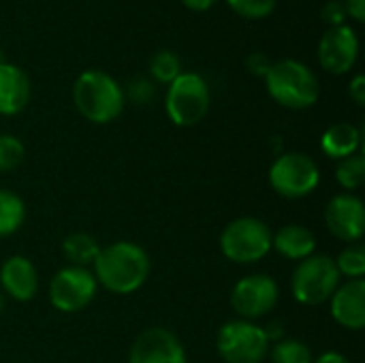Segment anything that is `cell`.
<instances>
[{"label": "cell", "instance_id": "1", "mask_svg": "<svg viewBox=\"0 0 365 363\" xmlns=\"http://www.w3.org/2000/svg\"><path fill=\"white\" fill-rule=\"evenodd\" d=\"M94 278L113 295H130L139 291L150 276V257L135 242H113L101 248L94 259Z\"/></svg>", "mask_w": 365, "mask_h": 363}, {"label": "cell", "instance_id": "2", "mask_svg": "<svg viewBox=\"0 0 365 363\" xmlns=\"http://www.w3.org/2000/svg\"><path fill=\"white\" fill-rule=\"evenodd\" d=\"M73 103L86 120L94 124H109L122 113L126 94L109 73L83 71L75 79Z\"/></svg>", "mask_w": 365, "mask_h": 363}, {"label": "cell", "instance_id": "3", "mask_svg": "<svg viewBox=\"0 0 365 363\" xmlns=\"http://www.w3.org/2000/svg\"><path fill=\"white\" fill-rule=\"evenodd\" d=\"M265 86L269 96L287 109H308L319 101V79L314 71L293 58L272 62Z\"/></svg>", "mask_w": 365, "mask_h": 363}, {"label": "cell", "instance_id": "4", "mask_svg": "<svg viewBox=\"0 0 365 363\" xmlns=\"http://www.w3.org/2000/svg\"><path fill=\"white\" fill-rule=\"evenodd\" d=\"M220 252L225 259L237 265L257 263L272 250V229L267 223L255 216H242L231 220L220 233Z\"/></svg>", "mask_w": 365, "mask_h": 363}, {"label": "cell", "instance_id": "5", "mask_svg": "<svg viewBox=\"0 0 365 363\" xmlns=\"http://www.w3.org/2000/svg\"><path fill=\"white\" fill-rule=\"evenodd\" d=\"M212 105V92L207 81L199 73H180L167 90L165 109L175 126L199 124Z\"/></svg>", "mask_w": 365, "mask_h": 363}, {"label": "cell", "instance_id": "6", "mask_svg": "<svg viewBox=\"0 0 365 363\" xmlns=\"http://www.w3.org/2000/svg\"><path fill=\"white\" fill-rule=\"evenodd\" d=\"M340 278L342 276L336 267V261L327 255L314 252L297 263L291 278V291L299 304L321 306L331 300V295L340 287Z\"/></svg>", "mask_w": 365, "mask_h": 363}, {"label": "cell", "instance_id": "7", "mask_svg": "<svg viewBox=\"0 0 365 363\" xmlns=\"http://www.w3.org/2000/svg\"><path fill=\"white\" fill-rule=\"evenodd\" d=\"M269 347L265 329L244 319L227 321L216 334V351L225 363H263Z\"/></svg>", "mask_w": 365, "mask_h": 363}, {"label": "cell", "instance_id": "8", "mask_svg": "<svg viewBox=\"0 0 365 363\" xmlns=\"http://www.w3.org/2000/svg\"><path fill=\"white\" fill-rule=\"evenodd\" d=\"M321 184V169L304 152L280 154L269 167V186L284 199H304Z\"/></svg>", "mask_w": 365, "mask_h": 363}, {"label": "cell", "instance_id": "9", "mask_svg": "<svg viewBox=\"0 0 365 363\" xmlns=\"http://www.w3.org/2000/svg\"><path fill=\"white\" fill-rule=\"evenodd\" d=\"M98 291V282L88 267L66 265L58 270L49 282V304L62 315L86 310Z\"/></svg>", "mask_w": 365, "mask_h": 363}, {"label": "cell", "instance_id": "10", "mask_svg": "<svg viewBox=\"0 0 365 363\" xmlns=\"http://www.w3.org/2000/svg\"><path fill=\"white\" fill-rule=\"evenodd\" d=\"M280 300L278 282L267 274L244 276L231 291V308L244 321H255L269 315Z\"/></svg>", "mask_w": 365, "mask_h": 363}, {"label": "cell", "instance_id": "11", "mask_svg": "<svg viewBox=\"0 0 365 363\" xmlns=\"http://www.w3.org/2000/svg\"><path fill=\"white\" fill-rule=\"evenodd\" d=\"M128 363H188L184 344L165 327H150L130 347Z\"/></svg>", "mask_w": 365, "mask_h": 363}, {"label": "cell", "instance_id": "12", "mask_svg": "<svg viewBox=\"0 0 365 363\" xmlns=\"http://www.w3.org/2000/svg\"><path fill=\"white\" fill-rule=\"evenodd\" d=\"M325 225L334 237L357 244L365 233L364 201L351 193L336 195L325 208Z\"/></svg>", "mask_w": 365, "mask_h": 363}, {"label": "cell", "instance_id": "13", "mask_svg": "<svg viewBox=\"0 0 365 363\" xmlns=\"http://www.w3.org/2000/svg\"><path fill=\"white\" fill-rule=\"evenodd\" d=\"M359 58L357 32L349 26L329 28L319 43V62L331 75L349 73Z\"/></svg>", "mask_w": 365, "mask_h": 363}, {"label": "cell", "instance_id": "14", "mask_svg": "<svg viewBox=\"0 0 365 363\" xmlns=\"http://www.w3.org/2000/svg\"><path fill=\"white\" fill-rule=\"evenodd\" d=\"M331 317L334 321L349 329L361 332L365 327V280H349L338 287L331 295Z\"/></svg>", "mask_w": 365, "mask_h": 363}, {"label": "cell", "instance_id": "15", "mask_svg": "<svg viewBox=\"0 0 365 363\" xmlns=\"http://www.w3.org/2000/svg\"><path fill=\"white\" fill-rule=\"evenodd\" d=\"M0 287L15 302H30L38 293V272L21 255L9 257L0 267Z\"/></svg>", "mask_w": 365, "mask_h": 363}, {"label": "cell", "instance_id": "16", "mask_svg": "<svg viewBox=\"0 0 365 363\" xmlns=\"http://www.w3.org/2000/svg\"><path fill=\"white\" fill-rule=\"evenodd\" d=\"M30 101V79L28 75L11 64H0V116H17L26 109Z\"/></svg>", "mask_w": 365, "mask_h": 363}, {"label": "cell", "instance_id": "17", "mask_svg": "<svg viewBox=\"0 0 365 363\" xmlns=\"http://www.w3.org/2000/svg\"><path fill=\"white\" fill-rule=\"evenodd\" d=\"M272 250L289 261H304L317 250L314 233L304 225H284L272 233Z\"/></svg>", "mask_w": 365, "mask_h": 363}, {"label": "cell", "instance_id": "18", "mask_svg": "<svg viewBox=\"0 0 365 363\" xmlns=\"http://www.w3.org/2000/svg\"><path fill=\"white\" fill-rule=\"evenodd\" d=\"M361 148V131L351 122H340L329 126L321 137V152L334 160L349 158Z\"/></svg>", "mask_w": 365, "mask_h": 363}, {"label": "cell", "instance_id": "19", "mask_svg": "<svg viewBox=\"0 0 365 363\" xmlns=\"http://www.w3.org/2000/svg\"><path fill=\"white\" fill-rule=\"evenodd\" d=\"M98 252H101V246H98L96 237L90 235V233H83V231L71 233L62 242V255H64V259L71 265H77V267L92 265L94 259L98 257Z\"/></svg>", "mask_w": 365, "mask_h": 363}, {"label": "cell", "instance_id": "20", "mask_svg": "<svg viewBox=\"0 0 365 363\" xmlns=\"http://www.w3.org/2000/svg\"><path fill=\"white\" fill-rule=\"evenodd\" d=\"M26 220V203L13 190L0 188V237H9L21 229Z\"/></svg>", "mask_w": 365, "mask_h": 363}, {"label": "cell", "instance_id": "21", "mask_svg": "<svg viewBox=\"0 0 365 363\" xmlns=\"http://www.w3.org/2000/svg\"><path fill=\"white\" fill-rule=\"evenodd\" d=\"M272 363H312V351L306 342L295 340V338H282L269 347Z\"/></svg>", "mask_w": 365, "mask_h": 363}, {"label": "cell", "instance_id": "22", "mask_svg": "<svg viewBox=\"0 0 365 363\" xmlns=\"http://www.w3.org/2000/svg\"><path fill=\"white\" fill-rule=\"evenodd\" d=\"M336 182L344 190H357L361 188L365 182V158L364 154H353L349 158L338 160L336 167Z\"/></svg>", "mask_w": 365, "mask_h": 363}, {"label": "cell", "instance_id": "23", "mask_svg": "<svg viewBox=\"0 0 365 363\" xmlns=\"http://www.w3.org/2000/svg\"><path fill=\"white\" fill-rule=\"evenodd\" d=\"M336 261V267L340 276H346L349 280H364L365 276V248L361 242L349 244Z\"/></svg>", "mask_w": 365, "mask_h": 363}, {"label": "cell", "instance_id": "24", "mask_svg": "<svg viewBox=\"0 0 365 363\" xmlns=\"http://www.w3.org/2000/svg\"><path fill=\"white\" fill-rule=\"evenodd\" d=\"M150 73L156 81L160 83H171L180 73H182V62L180 58L169 51V49H163V51H156L152 62H150Z\"/></svg>", "mask_w": 365, "mask_h": 363}, {"label": "cell", "instance_id": "25", "mask_svg": "<svg viewBox=\"0 0 365 363\" xmlns=\"http://www.w3.org/2000/svg\"><path fill=\"white\" fill-rule=\"evenodd\" d=\"M26 148L15 135L0 133V173L13 171L24 163Z\"/></svg>", "mask_w": 365, "mask_h": 363}, {"label": "cell", "instance_id": "26", "mask_svg": "<svg viewBox=\"0 0 365 363\" xmlns=\"http://www.w3.org/2000/svg\"><path fill=\"white\" fill-rule=\"evenodd\" d=\"M227 4L242 17L263 19L274 13L278 0H227Z\"/></svg>", "mask_w": 365, "mask_h": 363}, {"label": "cell", "instance_id": "27", "mask_svg": "<svg viewBox=\"0 0 365 363\" xmlns=\"http://www.w3.org/2000/svg\"><path fill=\"white\" fill-rule=\"evenodd\" d=\"M124 94H128V98H130L133 103L145 105V103H150V101L154 98V86H152L148 79H143V77H135V79L128 83V88H126Z\"/></svg>", "mask_w": 365, "mask_h": 363}, {"label": "cell", "instance_id": "28", "mask_svg": "<svg viewBox=\"0 0 365 363\" xmlns=\"http://www.w3.org/2000/svg\"><path fill=\"white\" fill-rule=\"evenodd\" d=\"M321 17L323 21L329 26V28H336V26H344V19H346V11H344V4L338 2V0H331L323 6L321 11Z\"/></svg>", "mask_w": 365, "mask_h": 363}, {"label": "cell", "instance_id": "29", "mask_svg": "<svg viewBox=\"0 0 365 363\" xmlns=\"http://www.w3.org/2000/svg\"><path fill=\"white\" fill-rule=\"evenodd\" d=\"M269 66H272L269 58H267L265 53H261V51H255V53H250V56L246 58V68H248L252 75H257V77H265L267 71H269Z\"/></svg>", "mask_w": 365, "mask_h": 363}, {"label": "cell", "instance_id": "30", "mask_svg": "<svg viewBox=\"0 0 365 363\" xmlns=\"http://www.w3.org/2000/svg\"><path fill=\"white\" fill-rule=\"evenodd\" d=\"M349 94H351V98L361 107L365 105V77L364 75H355L353 77V81H351V86H349Z\"/></svg>", "mask_w": 365, "mask_h": 363}, {"label": "cell", "instance_id": "31", "mask_svg": "<svg viewBox=\"0 0 365 363\" xmlns=\"http://www.w3.org/2000/svg\"><path fill=\"white\" fill-rule=\"evenodd\" d=\"M344 11L346 15H351L355 21H364L365 19V0H344Z\"/></svg>", "mask_w": 365, "mask_h": 363}, {"label": "cell", "instance_id": "32", "mask_svg": "<svg viewBox=\"0 0 365 363\" xmlns=\"http://www.w3.org/2000/svg\"><path fill=\"white\" fill-rule=\"evenodd\" d=\"M312 363H353V362H351L346 355L338 353V351H327V353L319 355V357H317Z\"/></svg>", "mask_w": 365, "mask_h": 363}, {"label": "cell", "instance_id": "33", "mask_svg": "<svg viewBox=\"0 0 365 363\" xmlns=\"http://www.w3.org/2000/svg\"><path fill=\"white\" fill-rule=\"evenodd\" d=\"M184 6H188L190 11H207L212 4H216V0H182Z\"/></svg>", "mask_w": 365, "mask_h": 363}, {"label": "cell", "instance_id": "34", "mask_svg": "<svg viewBox=\"0 0 365 363\" xmlns=\"http://www.w3.org/2000/svg\"><path fill=\"white\" fill-rule=\"evenodd\" d=\"M4 304H6V297H4V293L0 291V315H2V310H4Z\"/></svg>", "mask_w": 365, "mask_h": 363}]
</instances>
